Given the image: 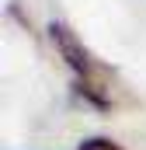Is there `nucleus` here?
Instances as JSON below:
<instances>
[{"label":"nucleus","mask_w":146,"mask_h":150,"mask_svg":"<svg viewBox=\"0 0 146 150\" xmlns=\"http://www.w3.org/2000/svg\"><path fill=\"white\" fill-rule=\"evenodd\" d=\"M49 35H52V45H56V52L66 59V67H70L73 80H77V91L94 105V108H108L111 98L105 94L108 91V80H111V70L77 38L70 25H63V21H52L49 25Z\"/></svg>","instance_id":"f257e3e1"},{"label":"nucleus","mask_w":146,"mask_h":150,"mask_svg":"<svg viewBox=\"0 0 146 150\" xmlns=\"http://www.w3.org/2000/svg\"><path fill=\"white\" fill-rule=\"evenodd\" d=\"M77 150H122V143H115L108 136H87V140H80Z\"/></svg>","instance_id":"f03ea898"}]
</instances>
